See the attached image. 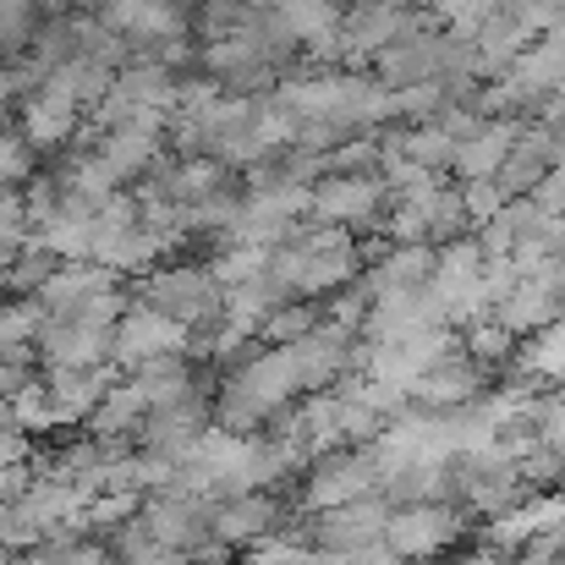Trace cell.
<instances>
[{"instance_id": "277c9868", "label": "cell", "mask_w": 565, "mask_h": 565, "mask_svg": "<svg viewBox=\"0 0 565 565\" xmlns=\"http://www.w3.org/2000/svg\"><path fill=\"white\" fill-rule=\"evenodd\" d=\"M384 522H390V511H384L379 494L330 505V511H319V522H313V550H319V555H358V550H369V544L384 539Z\"/></svg>"}, {"instance_id": "7a4b0ae2", "label": "cell", "mask_w": 565, "mask_h": 565, "mask_svg": "<svg viewBox=\"0 0 565 565\" xmlns=\"http://www.w3.org/2000/svg\"><path fill=\"white\" fill-rule=\"evenodd\" d=\"M182 347H188V330L138 302V308H127V313L116 319V330H110V369L121 363V369L138 374V369H149V363H160V358H182Z\"/></svg>"}, {"instance_id": "9c48e42d", "label": "cell", "mask_w": 565, "mask_h": 565, "mask_svg": "<svg viewBox=\"0 0 565 565\" xmlns=\"http://www.w3.org/2000/svg\"><path fill=\"white\" fill-rule=\"evenodd\" d=\"M11 286V247H0V291Z\"/></svg>"}, {"instance_id": "3957f363", "label": "cell", "mask_w": 565, "mask_h": 565, "mask_svg": "<svg viewBox=\"0 0 565 565\" xmlns=\"http://www.w3.org/2000/svg\"><path fill=\"white\" fill-rule=\"evenodd\" d=\"M456 533H461V516L445 511L439 500H428V505H401V511L384 522V550H390L395 561H428V555H439Z\"/></svg>"}, {"instance_id": "ba28073f", "label": "cell", "mask_w": 565, "mask_h": 565, "mask_svg": "<svg viewBox=\"0 0 565 565\" xmlns=\"http://www.w3.org/2000/svg\"><path fill=\"white\" fill-rule=\"evenodd\" d=\"M33 28V0H0V44H17Z\"/></svg>"}, {"instance_id": "52a82bcc", "label": "cell", "mask_w": 565, "mask_h": 565, "mask_svg": "<svg viewBox=\"0 0 565 565\" xmlns=\"http://www.w3.org/2000/svg\"><path fill=\"white\" fill-rule=\"evenodd\" d=\"M39 324H44L39 302H28V297H17V302H0V358H11V352H28V347L39 341Z\"/></svg>"}, {"instance_id": "5b68a950", "label": "cell", "mask_w": 565, "mask_h": 565, "mask_svg": "<svg viewBox=\"0 0 565 565\" xmlns=\"http://www.w3.org/2000/svg\"><path fill=\"white\" fill-rule=\"evenodd\" d=\"M39 384H44V401H50L55 423H77V417H94V406L105 401L116 374H110V363L105 369H50Z\"/></svg>"}, {"instance_id": "8992f818", "label": "cell", "mask_w": 565, "mask_h": 565, "mask_svg": "<svg viewBox=\"0 0 565 565\" xmlns=\"http://www.w3.org/2000/svg\"><path fill=\"white\" fill-rule=\"evenodd\" d=\"M275 522H280V505L264 494H236V500L209 505V539L220 544H258Z\"/></svg>"}, {"instance_id": "6da1fadb", "label": "cell", "mask_w": 565, "mask_h": 565, "mask_svg": "<svg viewBox=\"0 0 565 565\" xmlns=\"http://www.w3.org/2000/svg\"><path fill=\"white\" fill-rule=\"evenodd\" d=\"M220 302H225V291H220V280L209 269H160L143 286V308H154L160 319H171L182 330L188 324H209L220 313Z\"/></svg>"}]
</instances>
